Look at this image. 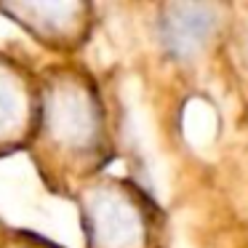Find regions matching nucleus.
<instances>
[{"label":"nucleus","mask_w":248,"mask_h":248,"mask_svg":"<svg viewBox=\"0 0 248 248\" xmlns=\"http://www.w3.org/2000/svg\"><path fill=\"white\" fill-rule=\"evenodd\" d=\"M246 62H248V43H246Z\"/></svg>","instance_id":"423d86ee"},{"label":"nucleus","mask_w":248,"mask_h":248,"mask_svg":"<svg viewBox=\"0 0 248 248\" xmlns=\"http://www.w3.org/2000/svg\"><path fill=\"white\" fill-rule=\"evenodd\" d=\"M24 115H27V99L22 83L0 67V139L19 134L24 125Z\"/></svg>","instance_id":"39448f33"},{"label":"nucleus","mask_w":248,"mask_h":248,"mask_svg":"<svg viewBox=\"0 0 248 248\" xmlns=\"http://www.w3.org/2000/svg\"><path fill=\"white\" fill-rule=\"evenodd\" d=\"M221 27V8L214 3H168L160 14L157 32L168 56L192 62L200 56Z\"/></svg>","instance_id":"7ed1b4c3"},{"label":"nucleus","mask_w":248,"mask_h":248,"mask_svg":"<svg viewBox=\"0 0 248 248\" xmlns=\"http://www.w3.org/2000/svg\"><path fill=\"white\" fill-rule=\"evenodd\" d=\"M46 134L54 150L80 163H93L104 155L107 128L96 88L78 75H64L46 96Z\"/></svg>","instance_id":"f03ea898"},{"label":"nucleus","mask_w":248,"mask_h":248,"mask_svg":"<svg viewBox=\"0 0 248 248\" xmlns=\"http://www.w3.org/2000/svg\"><path fill=\"white\" fill-rule=\"evenodd\" d=\"M88 248H155L157 205L128 182H99L83 195Z\"/></svg>","instance_id":"f257e3e1"},{"label":"nucleus","mask_w":248,"mask_h":248,"mask_svg":"<svg viewBox=\"0 0 248 248\" xmlns=\"http://www.w3.org/2000/svg\"><path fill=\"white\" fill-rule=\"evenodd\" d=\"M16 14L35 16V30L46 38H75L83 27L86 6L80 3H48V6H16Z\"/></svg>","instance_id":"20e7f679"}]
</instances>
